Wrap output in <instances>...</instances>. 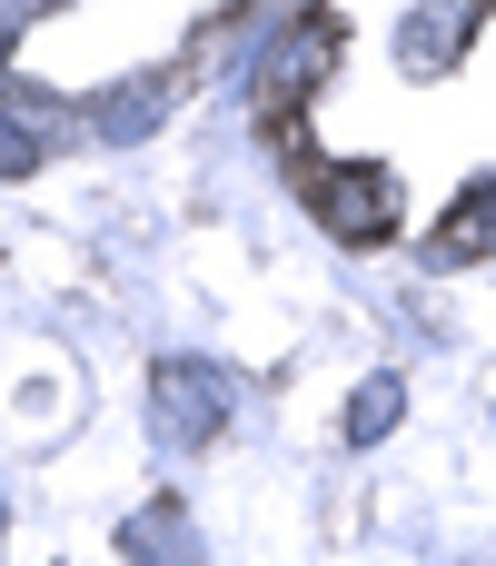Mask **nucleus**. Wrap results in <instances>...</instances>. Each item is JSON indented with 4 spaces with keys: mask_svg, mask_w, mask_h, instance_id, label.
Instances as JSON below:
<instances>
[{
    "mask_svg": "<svg viewBox=\"0 0 496 566\" xmlns=\"http://www.w3.org/2000/svg\"><path fill=\"white\" fill-rule=\"evenodd\" d=\"M487 249H496V179H487V189H467V199L437 219L428 259H437V269H467V259H487Z\"/></svg>",
    "mask_w": 496,
    "mask_h": 566,
    "instance_id": "39448f33",
    "label": "nucleus"
},
{
    "mask_svg": "<svg viewBox=\"0 0 496 566\" xmlns=\"http://www.w3.org/2000/svg\"><path fill=\"white\" fill-rule=\"evenodd\" d=\"M119 557L129 566H199V527L159 497V507H139V517L119 527Z\"/></svg>",
    "mask_w": 496,
    "mask_h": 566,
    "instance_id": "20e7f679",
    "label": "nucleus"
},
{
    "mask_svg": "<svg viewBox=\"0 0 496 566\" xmlns=\"http://www.w3.org/2000/svg\"><path fill=\"white\" fill-rule=\"evenodd\" d=\"M149 398H159V428H169L179 448H209V438L229 428V408H239L229 368H209V358H159Z\"/></svg>",
    "mask_w": 496,
    "mask_h": 566,
    "instance_id": "f257e3e1",
    "label": "nucleus"
},
{
    "mask_svg": "<svg viewBox=\"0 0 496 566\" xmlns=\"http://www.w3.org/2000/svg\"><path fill=\"white\" fill-rule=\"evenodd\" d=\"M477 40V0H428L418 20H408V70H457V50Z\"/></svg>",
    "mask_w": 496,
    "mask_h": 566,
    "instance_id": "7ed1b4c3",
    "label": "nucleus"
},
{
    "mask_svg": "<svg viewBox=\"0 0 496 566\" xmlns=\"http://www.w3.org/2000/svg\"><path fill=\"white\" fill-rule=\"evenodd\" d=\"M308 209H318L328 239H348V249H378V239L398 229V189H388L378 169H308Z\"/></svg>",
    "mask_w": 496,
    "mask_h": 566,
    "instance_id": "f03ea898",
    "label": "nucleus"
},
{
    "mask_svg": "<svg viewBox=\"0 0 496 566\" xmlns=\"http://www.w3.org/2000/svg\"><path fill=\"white\" fill-rule=\"evenodd\" d=\"M398 408H408V388H398V378H368V388L348 398V438H358V448H378V438L398 428Z\"/></svg>",
    "mask_w": 496,
    "mask_h": 566,
    "instance_id": "0eeeda50",
    "label": "nucleus"
},
{
    "mask_svg": "<svg viewBox=\"0 0 496 566\" xmlns=\"http://www.w3.org/2000/svg\"><path fill=\"white\" fill-rule=\"evenodd\" d=\"M179 70H149V80H129L119 99H99V139H139V129H159L169 109H179Z\"/></svg>",
    "mask_w": 496,
    "mask_h": 566,
    "instance_id": "423d86ee",
    "label": "nucleus"
}]
</instances>
